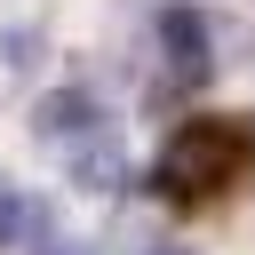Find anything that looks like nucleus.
<instances>
[{
    "instance_id": "1",
    "label": "nucleus",
    "mask_w": 255,
    "mask_h": 255,
    "mask_svg": "<svg viewBox=\"0 0 255 255\" xmlns=\"http://www.w3.org/2000/svg\"><path fill=\"white\" fill-rule=\"evenodd\" d=\"M32 143L56 151L88 191H112L120 183V135H112V112L88 96V88H56L32 104Z\"/></svg>"
},
{
    "instance_id": "2",
    "label": "nucleus",
    "mask_w": 255,
    "mask_h": 255,
    "mask_svg": "<svg viewBox=\"0 0 255 255\" xmlns=\"http://www.w3.org/2000/svg\"><path fill=\"white\" fill-rule=\"evenodd\" d=\"M239 159H247V135H239V120H215V112H199V120H175L167 128V143H159V191L167 199H215L231 175H239Z\"/></svg>"
},
{
    "instance_id": "3",
    "label": "nucleus",
    "mask_w": 255,
    "mask_h": 255,
    "mask_svg": "<svg viewBox=\"0 0 255 255\" xmlns=\"http://www.w3.org/2000/svg\"><path fill=\"white\" fill-rule=\"evenodd\" d=\"M151 48H159V88H207V72H215V40H207V16L199 8H159V24H151Z\"/></svg>"
},
{
    "instance_id": "4",
    "label": "nucleus",
    "mask_w": 255,
    "mask_h": 255,
    "mask_svg": "<svg viewBox=\"0 0 255 255\" xmlns=\"http://www.w3.org/2000/svg\"><path fill=\"white\" fill-rule=\"evenodd\" d=\"M16 231H24V199H16V183L0 175V247H8Z\"/></svg>"
},
{
    "instance_id": "5",
    "label": "nucleus",
    "mask_w": 255,
    "mask_h": 255,
    "mask_svg": "<svg viewBox=\"0 0 255 255\" xmlns=\"http://www.w3.org/2000/svg\"><path fill=\"white\" fill-rule=\"evenodd\" d=\"M40 255H80V247H40Z\"/></svg>"
},
{
    "instance_id": "6",
    "label": "nucleus",
    "mask_w": 255,
    "mask_h": 255,
    "mask_svg": "<svg viewBox=\"0 0 255 255\" xmlns=\"http://www.w3.org/2000/svg\"><path fill=\"white\" fill-rule=\"evenodd\" d=\"M151 255H191V247H151Z\"/></svg>"
}]
</instances>
